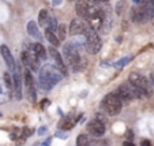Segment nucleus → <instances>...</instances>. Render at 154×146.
<instances>
[{
	"instance_id": "nucleus-1",
	"label": "nucleus",
	"mask_w": 154,
	"mask_h": 146,
	"mask_svg": "<svg viewBox=\"0 0 154 146\" xmlns=\"http://www.w3.org/2000/svg\"><path fill=\"white\" fill-rule=\"evenodd\" d=\"M75 11L76 14L81 18H83L86 20V23L94 29L97 32V29L102 26L104 23V18L105 15L102 14V11L100 8H97L96 6L90 4L89 2H85V0H78L75 3Z\"/></svg>"
},
{
	"instance_id": "nucleus-2",
	"label": "nucleus",
	"mask_w": 154,
	"mask_h": 146,
	"mask_svg": "<svg viewBox=\"0 0 154 146\" xmlns=\"http://www.w3.org/2000/svg\"><path fill=\"white\" fill-rule=\"evenodd\" d=\"M38 71H40V74H38V83H40V88L45 92H49L63 78V74L56 68V66H52V64H45Z\"/></svg>"
},
{
	"instance_id": "nucleus-3",
	"label": "nucleus",
	"mask_w": 154,
	"mask_h": 146,
	"mask_svg": "<svg viewBox=\"0 0 154 146\" xmlns=\"http://www.w3.org/2000/svg\"><path fill=\"white\" fill-rule=\"evenodd\" d=\"M101 105H102V109H104L108 115L116 116V115H119L120 112H122L123 101H122V98L117 96L116 92H113V93H109L104 97Z\"/></svg>"
},
{
	"instance_id": "nucleus-4",
	"label": "nucleus",
	"mask_w": 154,
	"mask_h": 146,
	"mask_svg": "<svg viewBox=\"0 0 154 146\" xmlns=\"http://www.w3.org/2000/svg\"><path fill=\"white\" fill-rule=\"evenodd\" d=\"M83 37H85V47H86V51L91 55H96V53L100 52L102 47V42H101V38L100 36L97 34V32L94 29H91L89 25L86 26L83 33Z\"/></svg>"
},
{
	"instance_id": "nucleus-5",
	"label": "nucleus",
	"mask_w": 154,
	"mask_h": 146,
	"mask_svg": "<svg viewBox=\"0 0 154 146\" xmlns=\"http://www.w3.org/2000/svg\"><path fill=\"white\" fill-rule=\"evenodd\" d=\"M116 93H117V96L122 98V101H125V102L132 101V100H135V98H142V97H145L142 92H140L137 86L132 85L130 81L122 83V85L117 88Z\"/></svg>"
},
{
	"instance_id": "nucleus-6",
	"label": "nucleus",
	"mask_w": 154,
	"mask_h": 146,
	"mask_svg": "<svg viewBox=\"0 0 154 146\" xmlns=\"http://www.w3.org/2000/svg\"><path fill=\"white\" fill-rule=\"evenodd\" d=\"M128 81H130L134 86H137V88L143 93L145 97L151 96V93H153V88H151L150 81H149L146 76L140 75L139 73H131L130 76H128Z\"/></svg>"
},
{
	"instance_id": "nucleus-7",
	"label": "nucleus",
	"mask_w": 154,
	"mask_h": 146,
	"mask_svg": "<svg viewBox=\"0 0 154 146\" xmlns=\"http://www.w3.org/2000/svg\"><path fill=\"white\" fill-rule=\"evenodd\" d=\"M63 53H64L66 60L68 61V64H70L74 70H78L79 63H81V55H79V51H78V48H76V45L72 44V42L66 44L63 48Z\"/></svg>"
},
{
	"instance_id": "nucleus-8",
	"label": "nucleus",
	"mask_w": 154,
	"mask_h": 146,
	"mask_svg": "<svg viewBox=\"0 0 154 146\" xmlns=\"http://www.w3.org/2000/svg\"><path fill=\"white\" fill-rule=\"evenodd\" d=\"M20 60L29 68L30 71H38L40 70V61L41 59L35 55V52L32 49V47H29L26 51L20 53Z\"/></svg>"
},
{
	"instance_id": "nucleus-9",
	"label": "nucleus",
	"mask_w": 154,
	"mask_h": 146,
	"mask_svg": "<svg viewBox=\"0 0 154 146\" xmlns=\"http://www.w3.org/2000/svg\"><path fill=\"white\" fill-rule=\"evenodd\" d=\"M25 94H26L27 101L30 102H35L37 100V92H35V85H34V79H33V75L30 73V70H25Z\"/></svg>"
},
{
	"instance_id": "nucleus-10",
	"label": "nucleus",
	"mask_w": 154,
	"mask_h": 146,
	"mask_svg": "<svg viewBox=\"0 0 154 146\" xmlns=\"http://www.w3.org/2000/svg\"><path fill=\"white\" fill-rule=\"evenodd\" d=\"M12 90L18 101L22 100V76H20V70L18 66L12 71Z\"/></svg>"
},
{
	"instance_id": "nucleus-11",
	"label": "nucleus",
	"mask_w": 154,
	"mask_h": 146,
	"mask_svg": "<svg viewBox=\"0 0 154 146\" xmlns=\"http://www.w3.org/2000/svg\"><path fill=\"white\" fill-rule=\"evenodd\" d=\"M82 117V115H76V113H71V115H67L64 119L60 120V129L63 131H67V130H71L75 127V124L78 123V120Z\"/></svg>"
},
{
	"instance_id": "nucleus-12",
	"label": "nucleus",
	"mask_w": 154,
	"mask_h": 146,
	"mask_svg": "<svg viewBox=\"0 0 154 146\" xmlns=\"http://www.w3.org/2000/svg\"><path fill=\"white\" fill-rule=\"evenodd\" d=\"M49 53H51V56H52V59L55 60L56 68H57L63 75H67V67H66V64H64V60H63V57H61V55L59 53V51L56 49L55 47H51Z\"/></svg>"
},
{
	"instance_id": "nucleus-13",
	"label": "nucleus",
	"mask_w": 154,
	"mask_h": 146,
	"mask_svg": "<svg viewBox=\"0 0 154 146\" xmlns=\"http://www.w3.org/2000/svg\"><path fill=\"white\" fill-rule=\"evenodd\" d=\"M87 130L91 135L94 137H102L105 134V123L100 122L98 119H94L91 122H89L87 124Z\"/></svg>"
},
{
	"instance_id": "nucleus-14",
	"label": "nucleus",
	"mask_w": 154,
	"mask_h": 146,
	"mask_svg": "<svg viewBox=\"0 0 154 146\" xmlns=\"http://www.w3.org/2000/svg\"><path fill=\"white\" fill-rule=\"evenodd\" d=\"M0 53H2V57H3L4 61H6V64H7V67H8V70L10 71H14L15 67H17V64H15V60H14V57H12L11 51L8 49V47H7L6 44L0 45Z\"/></svg>"
},
{
	"instance_id": "nucleus-15",
	"label": "nucleus",
	"mask_w": 154,
	"mask_h": 146,
	"mask_svg": "<svg viewBox=\"0 0 154 146\" xmlns=\"http://www.w3.org/2000/svg\"><path fill=\"white\" fill-rule=\"evenodd\" d=\"M87 23L83 22V20H79V19H74L71 20V25H70V34L71 36H82L85 33V29H86Z\"/></svg>"
},
{
	"instance_id": "nucleus-16",
	"label": "nucleus",
	"mask_w": 154,
	"mask_h": 146,
	"mask_svg": "<svg viewBox=\"0 0 154 146\" xmlns=\"http://www.w3.org/2000/svg\"><path fill=\"white\" fill-rule=\"evenodd\" d=\"M11 100V90L7 88L3 79H0V104H6Z\"/></svg>"
},
{
	"instance_id": "nucleus-17",
	"label": "nucleus",
	"mask_w": 154,
	"mask_h": 146,
	"mask_svg": "<svg viewBox=\"0 0 154 146\" xmlns=\"http://www.w3.org/2000/svg\"><path fill=\"white\" fill-rule=\"evenodd\" d=\"M27 33H29L32 37L37 38V40L42 38V36H41V33H40V29H38V25L35 23L34 20H30L29 23H27Z\"/></svg>"
},
{
	"instance_id": "nucleus-18",
	"label": "nucleus",
	"mask_w": 154,
	"mask_h": 146,
	"mask_svg": "<svg viewBox=\"0 0 154 146\" xmlns=\"http://www.w3.org/2000/svg\"><path fill=\"white\" fill-rule=\"evenodd\" d=\"M32 47V49L35 52V55L38 56V57L41 59V60H45L47 59V49H45V47H44L42 44H40V42H35V44L30 45Z\"/></svg>"
},
{
	"instance_id": "nucleus-19",
	"label": "nucleus",
	"mask_w": 154,
	"mask_h": 146,
	"mask_svg": "<svg viewBox=\"0 0 154 146\" xmlns=\"http://www.w3.org/2000/svg\"><path fill=\"white\" fill-rule=\"evenodd\" d=\"M45 29L47 30H51V32L56 33V30H57V20H56V18L53 17V15H48V19H47V23H45Z\"/></svg>"
},
{
	"instance_id": "nucleus-20",
	"label": "nucleus",
	"mask_w": 154,
	"mask_h": 146,
	"mask_svg": "<svg viewBox=\"0 0 154 146\" xmlns=\"http://www.w3.org/2000/svg\"><path fill=\"white\" fill-rule=\"evenodd\" d=\"M45 37H47V40L52 44V47H59V45H60V40H59V37H56V33L45 29Z\"/></svg>"
},
{
	"instance_id": "nucleus-21",
	"label": "nucleus",
	"mask_w": 154,
	"mask_h": 146,
	"mask_svg": "<svg viewBox=\"0 0 154 146\" xmlns=\"http://www.w3.org/2000/svg\"><path fill=\"white\" fill-rule=\"evenodd\" d=\"M131 60H132V57H131V56H125V57H122V59H119L116 63H113V67L116 68V70H122V68L125 67V66H127Z\"/></svg>"
},
{
	"instance_id": "nucleus-22",
	"label": "nucleus",
	"mask_w": 154,
	"mask_h": 146,
	"mask_svg": "<svg viewBox=\"0 0 154 146\" xmlns=\"http://www.w3.org/2000/svg\"><path fill=\"white\" fill-rule=\"evenodd\" d=\"M91 141L86 134H82L76 138V146H90Z\"/></svg>"
},
{
	"instance_id": "nucleus-23",
	"label": "nucleus",
	"mask_w": 154,
	"mask_h": 146,
	"mask_svg": "<svg viewBox=\"0 0 154 146\" xmlns=\"http://www.w3.org/2000/svg\"><path fill=\"white\" fill-rule=\"evenodd\" d=\"M48 15H49V12H48L45 8H42L40 11V14H38V23H40V26L45 27V23H47V19H48Z\"/></svg>"
},
{
	"instance_id": "nucleus-24",
	"label": "nucleus",
	"mask_w": 154,
	"mask_h": 146,
	"mask_svg": "<svg viewBox=\"0 0 154 146\" xmlns=\"http://www.w3.org/2000/svg\"><path fill=\"white\" fill-rule=\"evenodd\" d=\"M57 32H59V40L60 41L66 40V37H67V25L60 23L57 26Z\"/></svg>"
},
{
	"instance_id": "nucleus-25",
	"label": "nucleus",
	"mask_w": 154,
	"mask_h": 146,
	"mask_svg": "<svg viewBox=\"0 0 154 146\" xmlns=\"http://www.w3.org/2000/svg\"><path fill=\"white\" fill-rule=\"evenodd\" d=\"M3 81H4V83L7 85V88H8L10 90H12V76L10 75V73H4Z\"/></svg>"
},
{
	"instance_id": "nucleus-26",
	"label": "nucleus",
	"mask_w": 154,
	"mask_h": 146,
	"mask_svg": "<svg viewBox=\"0 0 154 146\" xmlns=\"http://www.w3.org/2000/svg\"><path fill=\"white\" fill-rule=\"evenodd\" d=\"M22 134H23L25 137H30V135L33 134V130H32V129H27V127H25V129L22 130Z\"/></svg>"
},
{
	"instance_id": "nucleus-27",
	"label": "nucleus",
	"mask_w": 154,
	"mask_h": 146,
	"mask_svg": "<svg viewBox=\"0 0 154 146\" xmlns=\"http://www.w3.org/2000/svg\"><path fill=\"white\" fill-rule=\"evenodd\" d=\"M56 137L61 138V139H67V138H68V134H66L64 131H57V132H56Z\"/></svg>"
},
{
	"instance_id": "nucleus-28",
	"label": "nucleus",
	"mask_w": 154,
	"mask_h": 146,
	"mask_svg": "<svg viewBox=\"0 0 154 146\" xmlns=\"http://www.w3.org/2000/svg\"><path fill=\"white\" fill-rule=\"evenodd\" d=\"M125 137H127V141H132V139H134V132L131 131V130H127V134H125Z\"/></svg>"
},
{
	"instance_id": "nucleus-29",
	"label": "nucleus",
	"mask_w": 154,
	"mask_h": 146,
	"mask_svg": "<svg viewBox=\"0 0 154 146\" xmlns=\"http://www.w3.org/2000/svg\"><path fill=\"white\" fill-rule=\"evenodd\" d=\"M48 131V129L45 126H42V127H40V129H38V135H44L45 134V132Z\"/></svg>"
},
{
	"instance_id": "nucleus-30",
	"label": "nucleus",
	"mask_w": 154,
	"mask_h": 146,
	"mask_svg": "<svg viewBox=\"0 0 154 146\" xmlns=\"http://www.w3.org/2000/svg\"><path fill=\"white\" fill-rule=\"evenodd\" d=\"M140 145H142V146H153V145H151V142H150L149 139H142Z\"/></svg>"
},
{
	"instance_id": "nucleus-31",
	"label": "nucleus",
	"mask_w": 154,
	"mask_h": 146,
	"mask_svg": "<svg viewBox=\"0 0 154 146\" xmlns=\"http://www.w3.org/2000/svg\"><path fill=\"white\" fill-rule=\"evenodd\" d=\"M89 3H106L108 0H87Z\"/></svg>"
},
{
	"instance_id": "nucleus-32",
	"label": "nucleus",
	"mask_w": 154,
	"mask_h": 146,
	"mask_svg": "<svg viewBox=\"0 0 154 146\" xmlns=\"http://www.w3.org/2000/svg\"><path fill=\"white\" fill-rule=\"evenodd\" d=\"M49 104H51L49 100H42V104H41V107H42V108H45V107H48Z\"/></svg>"
},
{
	"instance_id": "nucleus-33",
	"label": "nucleus",
	"mask_w": 154,
	"mask_h": 146,
	"mask_svg": "<svg viewBox=\"0 0 154 146\" xmlns=\"http://www.w3.org/2000/svg\"><path fill=\"white\" fill-rule=\"evenodd\" d=\"M61 2H63V0H52V4H53V6H60V4H61Z\"/></svg>"
},
{
	"instance_id": "nucleus-34",
	"label": "nucleus",
	"mask_w": 154,
	"mask_h": 146,
	"mask_svg": "<svg viewBox=\"0 0 154 146\" xmlns=\"http://www.w3.org/2000/svg\"><path fill=\"white\" fill-rule=\"evenodd\" d=\"M123 146H137V145H134L131 141H125V142L123 143Z\"/></svg>"
},
{
	"instance_id": "nucleus-35",
	"label": "nucleus",
	"mask_w": 154,
	"mask_h": 146,
	"mask_svg": "<svg viewBox=\"0 0 154 146\" xmlns=\"http://www.w3.org/2000/svg\"><path fill=\"white\" fill-rule=\"evenodd\" d=\"M51 142H52V139H51V138H48V139L42 143V146H49V145H51Z\"/></svg>"
},
{
	"instance_id": "nucleus-36",
	"label": "nucleus",
	"mask_w": 154,
	"mask_h": 146,
	"mask_svg": "<svg viewBox=\"0 0 154 146\" xmlns=\"http://www.w3.org/2000/svg\"><path fill=\"white\" fill-rule=\"evenodd\" d=\"M134 3L135 4H140V0H134Z\"/></svg>"
},
{
	"instance_id": "nucleus-37",
	"label": "nucleus",
	"mask_w": 154,
	"mask_h": 146,
	"mask_svg": "<svg viewBox=\"0 0 154 146\" xmlns=\"http://www.w3.org/2000/svg\"><path fill=\"white\" fill-rule=\"evenodd\" d=\"M90 146H101V145H97V143H91Z\"/></svg>"
},
{
	"instance_id": "nucleus-38",
	"label": "nucleus",
	"mask_w": 154,
	"mask_h": 146,
	"mask_svg": "<svg viewBox=\"0 0 154 146\" xmlns=\"http://www.w3.org/2000/svg\"><path fill=\"white\" fill-rule=\"evenodd\" d=\"M0 116H2V112H0Z\"/></svg>"
}]
</instances>
